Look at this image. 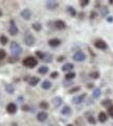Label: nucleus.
Segmentation results:
<instances>
[{"label":"nucleus","mask_w":113,"mask_h":126,"mask_svg":"<svg viewBox=\"0 0 113 126\" xmlns=\"http://www.w3.org/2000/svg\"><path fill=\"white\" fill-rule=\"evenodd\" d=\"M54 25H56V27L57 29H59V30H63V29L66 27L65 22L62 21V20H57L56 22H54Z\"/></svg>","instance_id":"f8f14e48"},{"label":"nucleus","mask_w":113,"mask_h":126,"mask_svg":"<svg viewBox=\"0 0 113 126\" xmlns=\"http://www.w3.org/2000/svg\"><path fill=\"white\" fill-rule=\"evenodd\" d=\"M79 90H80V87H75V88L70 89V90H69V93H70V94H73V93H76V92H79Z\"/></svg>","instance_id":"473e14b6"},{"label":"nucleus","mask_w":113,"mask_h":126,"mask_svg":"<svg viewBox=\"0 0 113 126\" xmlns=\"http://www.w3.org/2000/svg\"><path fill=\"white\" fill-rule=\"evenodd\" d=\"M37 118H38V120H39V121L43 122V121H45L46 119H47V113L44 112V111H41V112H39V113H38Z\"/></svg>","instance_id":"ddd939ff"},{"label":"nucleus","mask_w":113,"mask_h":126,"mask_svg":"<svg viewBox=\"0 0 113 126\" xmlns=\"http://www.w3.org/2000/svg\"><path fill=\"white\" fill-rule=\"evenodd\" d=\"M6 110L9 113H15L17 111V105L15 103H10L6 106Z\"/></svg>","instance_id":"6e6552de"},{"label":"nucleus","mask_w":113,"mask_h":126,"mask_svg":"<svg viewBox=\"0 0 113 126\" xmlns=\"http://www.w3.org/2000/svg\"><path fill=\"white\" fill-rule=\"evenodd\" d=\"M88 122L89 123H91V124H95V120H94V118H93L92 116L88 117Z\"/></svg>","instance_id":"c85d7f7f"},{"label":"nucleus","mask_w":113,"mask_h":126,"mask_svg":"<svg viewBox=\"0 0 113 126\" xmlns=\"http://www.w3.org/2000/svg\"><path fill=\"white\" fill-rule=\"evenodd\" d=\"M11 52H12V54H13L14 56H19V55L21 54V52H22V48L17 42H12Z\"/></svg>","instance_id":"f03ea898"},{"label":"nucleus","mask_w":113,"mask_h":126,"mask_svg":"<svg viewBox=\"0 0 113 126\" xmlns=\"http://www.w3.org/2000/svg\"><path fill=\"white\" fill-rule=\"evenodd\" d=\"M49 126H53V125H49Z\"/></svg>","instance_id":"a19ab883"},{"label":"nucleus","mask_w":113,"mask_h":126,"mask_svg":"<svg viewBox=\"0 0 113 126\" xmlns=\"http://www.w3.org/2000/svg\"><path fill=\"white\" fill-rule=\"evenodd\" d=\"M88 3H89L88 0H84V1H82V2H81V5H82V6H86Z\"/></svg>","instance_id":"c9c22d12"},{"label":"nucleus","mask_w":113,"mask_h":126,"mask_svg":"<svg viewBox=\"0 0 113 126\" xmlns=\"http://www.w3.org/2000/svg\"><path fill=\"white\" fill-rule=\"evenodd\" d=\"M36 55H37V57H38V58L44 59V54L42 53V52H36Z\"/></svg>","instance_id":"c756f323"},{"label":"nucleus","mask_w":113,"mask_h":126,"mask_svg":"<svg viewBox=\"0 0 113 126\" xmlns=\"http://www.w3.org/2000/svg\"><path fill=\"white\" fill-rule=\"evenodd\" d=\"M111 104V101L110 100H105V101H103V105L104 106H108V105H110Z\"/></svg>","instance_id":"72a5a7b5"},{"label":"nucleus","mask_w":113,"mask_h":126,"mask_svg":"<svg viewBox=\"0 0 113 126\" xmlns=\"http://www.w3.org/2000/svg\"><path fill=\"white\" fill-rule=\"evenodd\" d=\"M63 60H64V57H60L59 59H58V61H60V62H61V61H63Z\"/></svg>","instance_id":"4c0bfd02"},{"label":"nucleus","mask_w":113,"mask_h":126,"mask_svg":"<svg viewBox=\"0 0 113 126\" xmlns=\"http://www.w3.org/2000/svg\"><path fill=\"white\" fill-rule=\"evenodd\" d=\"M67 126H73V125H71V124H68V125H67Z\"/></svg>","instance_id":"ea45409f"},{"label":"nucleus","mask_w":113,"mask_h":126,"mask_svg":"<svg viewBox=\"0 0 113 126\" xmlns=\"http://www.w3.org/2000/svg\"><path fill=\"white\" fill-rule=\"evenodd\" d=\"M38 72L40 73V74H46V73L48 72V68L46 67V66H42V67H40V68L38 69Z\"/></svg>","instance_id":"5701e85b"},{"label":"nucleus","mask_w":113,"mask_h":126,"mask_svg":"<svg viewBox=\"0 0 113 126\" xmlns=\"http://www.w3.org/2000/svg\"><path fill=\"white\" fill-rule=\"evenodd\" d=\"M108 112H109V115H110V116H111V117L113 118V105H111V106H109Z\"/></svg>","instance_id":"7c9ffc66"},{"label":"nucleus","mask_w":113,"mask_h":126,"mask_svg":"<svg viewBox=\"0 0 113 126\" xmlns=\"http://www.w3.org/2000/svg\"><path fill=\"white\" fill-rule=\"evenodd\" d=\"M35 41H36V39H35V37L33 36L32 34L29 33V32H26L25 35H24V42L26 43V45L28 46H32L35 44Z\"/></svg>","instance_id":"7ed1b4c3"},{"label":"nucleus","mask_w":113,"mask_h":126,"mask_svg":"<svg viewBox=\"0 0 113 126\" xmlns=\"http://www.w3.org/2000/svg\"><path fill=\"white\" fill-rule=\"evenodd\" d=\"M58 76H59V73L58 72H53V73H51V75H50V77L51 78H57Z\"/></svg>","instance_id":"f704fd0d"},{"label":"nucleus","mask_w":113,"mask_h":126,"mask_svg":"<svg viewBox=\"0 0 113 126\" xmlns=\"http://www.w3.org/2000/svg\"><path fill=\"white\" fill-rule=\"evenodd\" d=\"M61 104H62V99H61V98L60 97L54 98V99H53V105L57 106V107H59Z\"/></svg>","instance_id":"6ab92c4d"},{"label":"nucleus","mask_w":113,"mask_h":126,"mask_svg":"<svg viewBox=\"0 0 113 126\" xmlns=\"http://www.w3.org/2000/svg\"><path fill=\"white\" fill-rule=\"evenodd\" d=\"M9 32H10V34L12 35V36H16V35L18 34V27L16 26V24L14 23L13 20L11 21V26L9 29Z\"/></svg>","instance_id":"39448f33"},{"label":"nucleus","mask_w":113,"mask_h":126,"mask_svg":"<svg viewBox=\"0 0 113 126\" xmlns=\"http://www.w3.org/2000/svg\"><path fill=\"white\" fill-rule=\"evenodd\" d=\"M72 68H73V65L71 63H66V64L62 66V70L63 72H70V70H72Z\"/></svg>","instance_id":"2eb2a0df"},{"label":"nucleus","mask_w":113,"mask_h":126,"mask_svg":"<svg viewBox=\"0 0 113 126\" xmlns=\"http://www.w3.org/2000/svg\"><path fill=\"white\" fill-rule=\"evenodd\" d=\"M46 6H47L49 10H53V9H56V7L58 6V3L56 1H53V0H51V1L46 2Z\"/></svg>","instance_id":"4468645a"},{"label":"nucleus","mask_w":113,"mask_h":126,"mask_svg":"<svg viewBox=\"0 0 113 126\" xmlns=\"http://www.w3.org/2000/svg\"><path fill=\"white\" fill-rule=\"evenodd\" d=\"M30 16H32V12H30L28 9H25L21 12V17L23 19H25V20H28L30 18Z\"/></svg>","instance_id":"1a4fd4ad"},{"label":"nucleus","mask_w":113,"mask_h":126,"mask_svg":"<svg viewBox=\"0 0 113 126\" xmlns=\"http://www.w3.org/2000/svg\"><path fill=\"white\" fill-rule=\"evenodd\" d=\"M33 29L35 30V31H37V32H39L41 29H42V25L40 24V23H38V22H35L34 24H33Z\"/></svg>","instance_id":"412c9836"},{"label":"nucleus","mask_w":113,"mask_h":126,"mask_svg":"<svg viewBox=\"0 0 113 126\" xmlns=\"http://www.w3.org/2000/svg\"><path fill=\"white\" fill-rule=\"evenodd\" d=\"M40 107L43 108V109H46V108H48V104L46 103V102H41V103H40Z\"/></svg>","instance_id":"bb28decb"},{"label":"nucleus","mask_w":113,"mask_h":126,"mask_svg":"<svg viewBox=\"0 0 113 126\" xmlns=\"http://www.w3.org/2000/svg\"><path fill=\"white\" fill-rule=\"evenodd\" d=\"M28 82H29V84L32 86H36L39 82H40V78H38V77H30Z\"/></svg>","instance_id":"9b49d317"},{"label":"nucleus","mask_w":113,"mask_h":126,"mask_svg":"<svg viewBox=\"0 0 113 126\" xmlns=\"http://www.w3.org/2000/svg\"><path fill=\"white\" fill-rule=\"evenodd\" d=\"M0 42H1V44L5 45L7 43V38L5 36H1V37H0Z\"/></svg>","instance_id":"b1692460"},{"label":"nucleus","mask_w":113,"mask_h":126,"mask_svg":"<svg viewBox=\"0 0 113 126\" xmlns=\"http://www.w3.org/2000/svg\"><path fill=\"white\" fill-rule=\"evenodd\" d=\"M6 90H7V92H9L10 94H13V92H14V87H13V85H11V84L6 85Z\"/></svg>","instance_id":"a878e982"},{"label":"nucleus","mask_w":113,"mask_h":126,"mask_svg":"<svg viewBox=\"0 0 113 126\" xmlns=\"http://www.w3.org/2000/svg\"><path fill=\"white\" fill-rule=\"evenodd\" d=\"M92 96H93V98H99L100 96V88H95L94 90H93Z\"/></svg>","instance_id":"aec40b11"},{"label":"nucleus","mask_w":113,"mask_h":126,"mask_svg":"<svg viewBox=\"0 0 113 126\" xmlns=\"http://www.w3.org/2000/svg\"><path fill=\"white\" fill-rule=\"evenodd\" d=\"M94 46L96 47V48H99V49H106L107 48L106 42L103 41V40H96L95 43H94Z\"/></svg>","instance_id":"423d86ee"},{"label":"nucleus","mask_w":113,"mask_h":126,"mask_svg":"<svg viewBox=\"0 0 113 126\" xmlns=\"http://www.w3.org/2000/svg\"><path fill=\"white\" fill-rule=\"evenodd\" d=\"M99 121L102 122V123H104V122L107 121V115L105 112H100L99 113Z\"/></svg>","instance_id":"dca6fc26"},{"label":"nucleus","mask_w":113,"mask_h":126,"mask_svg":"<svg viewBox=\"0 0 113 126\" xmlns=\"http://www.w3.org/2000/svg\"><path fill=\"white\" fill-rule=\"evenodd\" d=\"M37 63L38 61L34 57H27L23 60V65L26 66V67H35L37 65Z\"/></svg>","instance_id":"f257e3e1"},{"label":"nucleus","mask_w":113,"mask_h":126,"mask_svg":"<svg viewBox=\"0 0 113 126\" xmlns=\"http://www.w3.org/2000/svg\"><path fill=\"white\" fill-rule=\"evenodd\" d=\"M73 59H75V61H84L85 59H86V55L83 52H76L73 55Z\"/></svg>","instance_id":"20e7f679"},{"label":"nucleus","mask_w":113,"mask_h":126,"mask_svg":"<svg viewBox=\"0 0 113 126\" xmlns=\"http://www.w3.org/2000/svg\"><path fill=\"white\" fill-rule=\"evenodd\" d=\"M5 52H4V50H3V49H0V59H3V58H4L5 57Z\"/></svg>","instance_id":"2f4dec72"},{"label":"nucleus","mask_w":113,"mask_h":126,"mask_svg":"<svg viewBox=\"0 0 113 126\" xmlns=\"http://www.w3.org/2000/svg\"><path fill=\"white\" fill-rule=\"evenodd\" d=\"M2 16V12H1V10H0V17Z\"/></svg>","instance_id":"58836bf2"},{"label":"nucleus","mask_w":113,"mask_h":126,"mask_svg":"<svg viewBox=\"0 0 113 126\" xmlns=\"http://www.w3.org/2000/svg\"><path fill=\"white\" fill-rule=\"evenodd\" d=\"M75 77V74L73 73V72H70V73H68V74L65 76V78L67 79V80H70V79H73Z\"/></svg>","instance_id":"4be33fe9"},{"label":"nucleus","mask_w":113,"mask_h":126,"mask_svg":"<svg viewBox=\"0 0 113 126\" xmlns=\"http://www.w3.org/2000/svg\"><path fill=\"white\" fill-rule=\"evenodd\" d=\"M70 110H71V109H70L69 106H68V105H66V106H64V107H63V109H62V111H61V112L63 113V115H66V116H67V115H69V113L71 112Z\"/></svg>","instance_id":"a211bd4d"},{"label":"nucleus","mask_w":113,"mask_h":126,"mask_svg":"<svg viewBox=\"0 0 113 126\" xmlns=\"http://www.w3.org/2000/svg\"><path fill=\"white\" fill-rule=\"evenodd\" d=\"M99 76H100V74L97 73V72H94V73H91V74H90V77H91V78H93V79L99 78Z\"/></svg>","instance_id":"cd10ccee"},{"label":"nucleus","mask_w":113,"mask_h":126,"mask_svg":"<svg viewBox=\"0 0 113 126\" xmlns=\"http://www.w3.org/2000/svg\"><path fill=\"white\" fill-rule=\"evenodd\" d=\"M60 43H61V41L59 40V39H57V38L50 39V40L48 41V44L51 46V47H57V46H59Z\"/></svg>","instance_id":"9d476101"},{"label":"nucleus","mask_w":113,"mask_h":126,"mask_svg":"<svg viewBox=\"0 0 113 126\" xmlns=\"http://www.w3.org/2000/svg\"><path fill=\"white\" fill-rule=\"evenodd\" d=\"M42 88L43 89H49L50 87H51V83L48 81V80H46V81H44L43 83H42Z\"/></svg>","instance_id":"f3484780"},{"label":"nucleus","mask_w":113,"mask_h":126,"mask_svg":"<svg viewBox=\"0 0 113 126\" xmlns=\"http://www.w3.org/2000/svg\"><path fill=\"white\" fill-rule=\"evenodd\" d=\"M85 98H86V94H80V96L73 98L72 102H73L75 104H80V103H82V102L84 101Z\"/></svg>","instance_id":"0eeeda50"},{"label":"nucleus","mask_w":113,"mask_h":126,"mask_svg":"<svg viewBox=\"0 0 113 126\" xmlns=\"http://www.w3.org/2000/svg\"><path fill=\"white\" fill-rule=\"evenodd\" d=\"M68 12H69V13H70V15H71V16H75L76 15V12H75V9H73V7H68Z\"/></svg>","instance_id":"393cba45"},{"label":"nucleus","mask_w":113,"mask_h":126,"mask_svg":"<svg viewBox=\"0 0 113 126\" xmlns=\"http://www.w3.org/2000/svg\"><path fill=\"white\" fill-rule=\"evenodd\" d=\"M107 20H108L109 22H112V21H113V17H108Z\"/></svg>","instance_id":"e433bc0d"}]
</instances>
